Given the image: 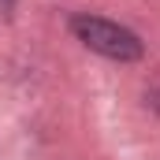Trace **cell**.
Returning a JSON list of instances; mask_svg holds the SVG:
<instances>
[{
	"instance_id": "cell-1",
	"label": "cell",
	"mask_w": 160,
	"mask_h": 160,
	"mask_svg": "<svg viewBox=\"0 0 160 160\" xmlns=\"http://www.w3.org/2000/svg\"><path fill=\"white\" fill-rule=\"evenodd\" d=\"M71 34L86 48H93V52H101L108 60H119V63L142 60V52H145L134 30H127L119 22H112V19H101V15H75L71 19Z\"/></svg>"
}]
</instances>
